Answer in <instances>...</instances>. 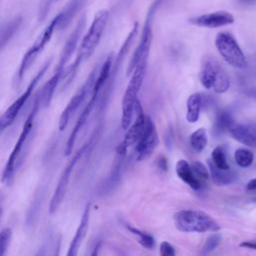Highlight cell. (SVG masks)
Listing matches in <instances>:
<instances>
[{
	"mask_svg": "<svg viewBox=\"0 0 256 256\" xmlns=\"http://www.w3.org/2000/svg\"><path fill=\"white\" fill-rule=\"evenodd\" d=\"M108 19H109V12L106 9H102L98 11L94 16L88 31L86 32V34L83 36L81 40L74 62L67 69V73L65 75L66 80L64 83V87L67 86L69 83H71V81H73L79 66L88 58H90L94 53V51L96 50V47L100 42V39L102 37V34L104 32Z\"/></svg>",
	"mask_w": 256,
	"mask_h": 256,
	"instance_id": "cell-1",
	"label": "cell"
},
{
	"mask_svg": "<svg viewBox=\"0 0 256 256\" xmlns=\"http://www.w3.org/2000/svg\"><path fill=\"white\" fill-rule=\"evenodd\" d=\"M85 26V16H82L80 18V20L77 22L74 30L72 31V33L69 35L68 39L66 40L63 49L61 51L57 66L52 74V76L50 77V79L45 83V85L43 86V89L41 91V96H40V101L43 107H48L52 101L55 89L57 87V85L59 84L61 78L64 75V68L67 64V62L69 61V59L71 58L73 52L76 49L79 37L83 31V28Z\"/></svg>",
	"mask_w": 256,
	"mask_h": 256,
	"instance_id": "cell-2",
	"label": "cell"
},
{
	"mask_svg": "<svg viewBox=\"0 0 256 256\" xmlns=\"http://www.w3.org/2000/svg\"><path fill=\"white\" fill-rule=\"evenodd\" d=\"M173 219L176 228L185 233L217 232L220 230L218 222L209 214L201 210H180L174 214Z\"/></svg>",
	"mask_w": 256,
	"mask_h": 256,
	"instance_id": "cell-3",
	"label": "cell"
},
{
	"mask_svg": "<svg viewBox=\"0 0 256 256\" xmlns=\"http://www.w3.org/2000/svg\"><path fill=\"white\" fill-rule=\"evenodd\" d=\"M148 66V60L141 61L132 74L130 75L129 83L125 89L122 99V114H121V127L126 130L132 123L133 114L138 101V94L143 84L146 70Z\"/></svg>",
	"mask_w": 256,
	"mask_h": 256,
	"instance_id": "cell-4",
	"label": "cell"
},
{
	"mask_svg": "<svg viewBox=\"0 0 256 256\" xmlns=\"http://www.w3.org/2000/svg\"><path fill=\"white\" fill-rule=\"evenodd\" d=\"M41 101H40V96H38L33 105H32V108H31V111L30 113L28 114L24 124H23V127H22V130L18 136V139L6 161V164L4 166V169H3V172H2V182L5 183L7 186H10L12 183H13V180H14V172H15V167H16V162L19 158V155L22 151V148L28 138V135L30 134L32 128H33V124H34V119L37 115V112H38V109H39V106L41 105L40 104Z\"/></svg>",
	"mask_w": 256,
	"mask_h": 256,
	"instance_id": "cell-5",
	"label": "cell"
},
{
	"mask_svg": "<svg viewBox=\"0 0 256 256\" xmlns=\"http://www.w3.org/2000/svg\"><path fill=\"white\" fill-rule=\"evenodd\" d=\"M199 79L206 89H213L218 94L225 93L230 87V78L223 67L214 58H206L200 68Z\"/></svg>",
	"mask_w": 256,
	"mask_h": 256,
	"instance_id": "cell-6",
	"label": "cell"
},
{
	"mask_svg": "<svg viewBox=\"0 0 256 256\" xmlns=\"http://www.w3.org/2000/svg\"><path fill=\"white\" fill-rule=\"evenodd\" d=\"M59 22H60V14H57L51 20V22L44 28V30L41 32V34L37 37V39L34 41L33 45L24 54V56L20 62L18 71H17V81L18 82H20L22 80L26 71L29 69L31 64L34 62V60L36 59L38 54L41 53V51L44 49L46 44L50 41L55 29H57L59 26Z\"/></svg>",
	"mask_w": 256,
	"mask_h": 256,
	"instance_id": "cell-7",
	"label": "cell"
},
{
	"mask_svg": "<svg viewBox=\"0 0 256 256\" xmlns=\"http://www.w3.org/2000/svg\"><path fill=\"white\" fill-rule=\"evenodd\" d=\"M215 46L229 65L239 69L247 67L246 57L232 34L228 32L218 33L215 38Z\"/></svg>",
	"mask_w": 256,
	"mask_h": 256,
	"instance_id": "cell-8",
	"label": "cell"
},
{
	"mask_svg": "<svg viewBox=\"0 0 256 256\" xmlns=\"http://www.w3.org/2000/svg\"><path fill=\"white\" fill-rule=\"evenodd\" d=\"M50 63H51V59H49L48 61H46L43 64V66L40 68V70L37 72V74L30 81V83L28 84L25 91L3 112V114L1 115V118H0V128H1L2 131L5 130L6 128H8L9 126H11L14 123V121H15L16 117L18 116L20 110L22 109L24 104L27 102L29 97L32 95V92H33L34 88L36 87L38 82L42 79L44 74L46 73Z\"/></svg>",
	"mask_w": 256,
	"mask_h": 256,
	"instance_id": "cell-9",
	"label": "cell"
},
{
	"mask_svg": "<svg viewBox=\"0 0 256 256\" xmlns=\"http://www.w3.org/2000/svg\"><path fill=\"white\" fill-rule=\"evenodd\" d=\"M90 142H91V140H89L87 143L83 144L81 146V148L74 154L72 159L68 162V164L63 169V171L61 173V176L59 177V180L57 182L56 188H55V190L53 192V195L51 197V200H50V204H49V213L50 214L55 213L57 211V209L59 208V206L61 205V203H62V201L65 197L69 182H70V177H71L72 171H73L75 165L77 164V162L82 157V155L86 152Z\"/></svg>",
	"mask_w": 256,
	"mask_h": 256,
	"instance_id": "cell-10",
	"label": "cell"
},
{
	"mask_svg": "<svg viewBox=\"0 0 256 256\" xmlns=\"http://www.w3.org/2000/svg\"><path fill=\"white\" fill-rule=\"evenodd\" d=\"M98 71H99V67L98 66L94 67V69L90 72L89 76L87 77V79L85 80L83 85L77 90V92L74 94V96H72V98L67 103L66 107L61 112L60 117H59V123H58V127H59L60 131H63L67 127L71 116L83 104L89 91L92 90L93 85H94L95 80L98 75Z\"/></svg>",
	"mask_w": 256,
	"mask_h": 256,
	"instance_id": "cell-11",
	"label": "cell"
},
{
	"mask_svg": "<svg viewBox=\"0 0 256 256\" xmlns=\"http://www.w3.org/2000/svg\"><path fill=\"white\" fill-rule=\"evenodd\" d=\"M158 144H159V137H158L155 123L148 116L145 131L135 146L137 160L143 161L149 158L157 148Z\"/></svg>",
	"mask_w": 256,
	"mask_h": 256,
	"instance_id": "cell-12",
	"label": "cell"
},
{
	"mask_svg": "<svg viewBox=\"0 0 256 256\" xmlns=\"http://www.w3.org/2000/svg\"><path fill=\"white\" fill-rule=\"evenodd\" d=\"M188 21L190 24L194 26L213 29V28H219V27L230 25L234 23L235 18L228 11L220 10V11H215V12L191 17L189 18Z\"/></svg>",
	"mask_w": 256,
	"mask_h": 256,
	"instance_id": "cell-13",
	"label": "cell"
},
{
	"mask_svg": "<svg viewBox=\"0 0 256 256\" xmlns=\"http://www.w3.org/2000/svg\"><path fill=\"white\" fill-rule=\"evenodd\" d=\"M135 112H136V118H135L134 122L132 124H130V126L126 129L123 140L120 143L125 148H128L138 142V140L143 135L146 125H147L148 116L144 114L143 109L139 103V100L137 101V104L135 107Z\"/></svg>",
	"mask_w": 256,
	"mask_h": 256,
	"instance_id": "cell-14",
	"label": "cell"
},
{
	"mask_svg": "<svg viewBox=\"0 0 256 256\" xmlns=\"http://www.w3.org/2000/svg\"><path fill=\"white\" fill-rule=\"evenodd\" d=\"M98 97H99V94H91V97H90L88 103L86 104V106L82 110L81 114L79 115V117H78V119H77L71 133H70V136L68 137V140H67V143H66V146H65L64 153H65L66 156H69L72 153V150H73L74 144L76 142L78 133L80 132V130L83 128V126L86 124L88 118L90 117L91 112L93 111L94 107L96 106Z\"/></svg>",
	"mask_w": 256,
	"mask_h": 256,
	"instance_id": "cell-15",
	"label": "cell"
},
{
	"mask_svg": "<svg viewBox=\"0 0 256 256\" xmlns=\"http://www.w3.org/2000/svg\"><path fill=\"white\" fill-rule=\"evenodd\" d=\"M90 222V203H86L79 225L77 227V230L75 232V235L69 245L67 256H75L78 253V250L87 234L88 227Z\"/></svg>",
	"mask_w": 256,
	"mask_h": 256,
	"instance_id": "cell-16",
	"label": "cell"
},
{
	"mask_svg": "<svg viewBox=\"0 0 256 256\" xmlns=\"http://www.w3.org/2000/svg\"><path fill=\"white\" fill-rule=\"evenodd\" d=\"M232 137L249 147H256V124H234L229 130Z\"/></svg>",
	"mask_w": 256,
	"mask_h": 256,
	"instance_id": "cell-17",
	"label": "cell"
},
{
	"mask_svg": "<svg viewBox=\"0 0 256 256\" xmlns=\"http://www.w3.org/2000/svg\"><path fill=\"white\" fill-rule=\"evenodd\" d=\"M175 172L177 176L190 188L198 191L202 188L203 183L196 177L192 166L185 159H180L177 161L175 166Z\"/></svg>",
	"mask_w": 256,
	"mask_h": 256,
	"instance_id": "cell-18",
	"label": "cell"
},
{
	"mask_svg": "<svg viewBox=\"0 0 256 256\" xmlns=\"http://www.w3.org/2000/svg\"><path fill=\"white\" fill-rule=\"evenodd\" d=\"M137 32H138V22H135L134 25H133V27H132V29H131L130 32L128 33L126 39L124 40L122 46L120 47V50H119V52H118V54H117V56H116V58H115V60H114V62H113L112 70H111V75H110V80H109V85H108V90L111 89L110 87H111L112 82L114 81V78H115V76H116V74H117V72H118L119 66L121 65L123 59L125 58V56H126L128 50H129V48H130V46H131V44H132V42H133V40H134V38H135Z\"/></svg>",
	"mask_w": 256,
	"mask_h": 256,
	"instance_id": "cell-19",
	"label": "cell"
},
{
	"mask_svg": "<svg viewBox=\"0 0 256 256\" xmlns=\"http://www.w3.org/2000/svg\"><path fill=\"white\" fill-rule=\"evenodd\" d=\"M208 168L212 181L218 186H225L234 183L237 180V173L230 169H221L213 164L211 160L208 161Z\"/></svg>",
	"mask_w": 256,
	"mask_h": 256,
	"instance_id": "cell-20",
	"label": "cell"
},
{
	"mask_svg": "<svg viewBox=\"0 0 256 256\" xmlns=\"http://www.w3.org/2000/svg\"><path fill=\"white\" fill-rule=\"evenodd\" d=\"M112 65H113V59H112V56L109 55L107 56L105 61L102 63V65L99 67L98 75L93 85V88L91 90V94H100V91L104 88V85L110 78Z\"/></svg>",
	"mask_w": 256,
	"mask_h": 256,
	"instance_id": "cell-21",
	"label": "cell"
},
{
	"mask_svg": "<svg viewBox=\"0 0 256 256\" xmlns=\"http://www.w3.org/2000/svg\"><path fill=\"white\" fill-rule=\"evenodd\" d=\"M202 94L199 92L191 94L187 99L186 120L189 123H195L200 117V110L202 106Z\"/></svg>",
	"mask_w": 256,
	"mask_h": 256,
	"instance_id": "cell-22",
	"label": "cell"
},
{
	"mask_svg": "<svg viewBox=\"0 0 256 256\" xmlns=\"http://www.w3.org/2000/svg\"><path fill=\"white\" fill-rule=\"evenodd\" d=\"M208 143V137H207V131L205 128H199L195 130L189 137V144L191 148L197 152H202Z\"/></svg>",
	"mask_w": 256,
	"mask_h": 256,
	"instance_id": "cell-23",
	"label": "cell"
},
{
	"mask_svg": "<svg viewBox=\"0 0 256 256\" xmlns=\"http://www.w3.org/2000/svg\"><path fill=\"white\" fill-rule=\"evenodd\" d=\"M234 124H235L234 118L229 111L222 110L218 112L215 120V130L218 133L229 131Z\"/></svg>",
	"mask_w": 256,
	"mask_h": 256,
	"instance_id": "cell-24",
	"label": "cell"
},
{
	"mask_svg": "<svg viewBox=\"0 0 256 256\" xmlns=\"http://www.w3.org/2000/svg\"><path fill=\"white\" fill-rule=\"evenodd\" d=\"M20 24H21V18L16 17L2 27L1 29V47L2 48H4L6 43L11 39V37L17 31Z\"/></svg>",
	"mask_w": 256,
	"mask_h": 256,
	"instance_id": "cell-25",
	"label": "cell"
},
{
	"mask_svg": "<svg viewBox=\"0 0 256 256\" xmlns=\"http://www.w3.org/2000/svg\"><path fill=\"white\" fill-rule=\"evenodd\" d=\"M125 226L132 234L137 236L138 242L141 244V246H143L146 249H152L155 246V239L151 234L145 231H142L138 228H135L131 225H125Z\"/></svg>",
	"mask_w": 256,
	"mask_h": 256,
	"instance_id": "cell-26",
	"label": "cell"
},
{
	"mask_svg": "<svg viewBox=\"0 0 256 256\" xmlns=\"http://www.w3.org/2000/svg\"><path fill=\"white\" fill-rule=\"evenodd\" d=\"M211 161L213 162L214 165H216L218 168L221 169H230L229 163L227 161V156H226V151L223 146H217L213 149L211 153Z\"/></svg>",
	"mask_w": 256,
	"mask_h": 256,
	"instance_id": "cell-27",
	"label": "cell"
},
{
	"mask_svg": "<svg viewBox=\"0 0 256 256\" xmlns=\"http://www.w3.org/2000/svg\"><path fill=\"white\" fill-rule=\"evenodd\" d=\"M234 159L238 166H240L242 168H246V167H249L253 163L254 155L248 149L239 148L234 153Z\"/></svg>",
	"mask_w": 256,
	"mask_h": 256,
	"instance_id": "cell-28",
	"label": "cell"
},
{
	"mask_svg": "<svg viewBox=\"0 0 256 256\" xmlns=\"http://www.w3.org/2000/svg\"><path fill=\"white\" fill-rule=\"evenodd\" d=\"M221 238L222 237H221V235L219 233H214V234L210 235L207 238V240L205 241L200 254L206 255V254H209L210 252H212L213 250H215L218 247V245L220 244Z\"/></svg>",
	"mask_w": 256,
	"mask_h": 256,
	"instance_id": "cell-29",
	"label": "cell"
},
{
	"mask_svg": "<svg viewBox=\"0 0 256 256\" xmlns=\"http://www.w3.org/2000/svg\"><path fill=\"white\" fill-rule=\"evenodd\" d=\"M12 238V230L9 227H5L0 233V254L4 256L8 250L10 241Z\"/></svg>",
	"mask_w": 256,
	"mask_h": 256,
	"instance_id": "cell-30",
	"label": "cell"
},
{
	"mask_svg": "<svg viewBox=\"0 0 256 256\" xmlns=\"http://www.w3.org/2000/svg\"><path fill=\"white\" fill-rule=\"evenodd\" d=\"M191 166H192V168H193V171H194L196 177H197L201 182H204V181H206V180L209 179V177H210L209 168L207 169V167H206L203 163H201V162H199V161H194Z\"/></svg>",
	"mask_w": 256,
	"mask_h": 256,
	"instance_id": "cell-31",
	"label": "cell"
},
{
	"mask_svg": "<svg viewBox=\"0 0 256 256\" xmlns=\"http://www.w3.org/2000/svg\"><path fill=\"white\" fill-rule=\"evenodd\" d=\"M159 253L162 256H174L176 254V251H175V248L173 247L172 244H170L167 241H162L160 243Z\"/></svg>",
	"mask_w": 256,
	"mask_h": 256,
	"instance_id": "cell-32",
	"label": "cell"
},
{
	"mask_svg": "<svg viewBox=\"0 0 256 256\" xmlns=\"http://www.w3.org/2000/svg\"><path fill=\"white\" fill-rule=\"evenodd\" d=\"M240 246L244 247V248H249V249L256 250V241H245V242H242L240 244Z\"/></svg>",
	"mask_w": 256,
	"mask_h": 256,
	"instance_id": "cell-33",
	"label": "cell"
},
{
	"mask_svg": "<svg viewBox=\"0 0 256 256\" xmlns=\"http://www.w3.org/2000/svg\"><path fill=\"white\" fill-rule=\"evenodd\" d=\"M247 190H256V178L250 180L246 185Z\"/></svg>",
	"mask_w": 256,
	"mask_h": 256,
	"instance_id": "cell-34",
	"label": "cell"
},
{
	"mask_svg": "<svg viewBox=\"0 0 256 256\" xmlns=\"http://www.w3.org/2000/svg\"><path fill=\"white\" fill-rule=\"evenodd\" d=\"M248 94H249V96H251L252 98H254L256 100V86L250 87L248 90Z\"/></svg>",
	"mask_w": 256,
	"mask_h": 256,
	"instance_id": "cell-35",
	"label": "cell"
},
{
	"mask_svg": "<svg viewBox=\"0 0 256 256\" xmlns=\"http://www.w3.org/2000/svg\"><path fill=\"white\" fill-rule=\"evenodd\" d=\"M236 1L241 4H253L256 2V0H236Z\"/></svg>",
	"mask_w": 256,
	"mask_h": 256,
	"instance_id": "cell-36",
	"label": "cell"
}]
</instances>
